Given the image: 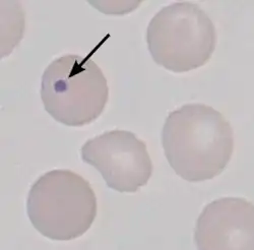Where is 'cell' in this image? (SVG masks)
Returning a JSON list of instances; mask_svg holds the SVG:
<instances>
[{
    "label": "cell",
    "mask_w": 254,
    "mask_h": 250,
    "mask_svg": "<svg viewBox=\"0 0 254 250\" xmlns=\"http://www.w3.org/2000/svg\"><path fill=\"white\" fill-rule=\"evenodd\" d=\"M162 144L177 175L189 182L219 176L234 151V132L224 115L204 104H186L168 115Z\"/></svg>",
    "instance_id": "obj_1"
},
{
    "label": "cell",
    "mask_w": 254,
    "mask_h": 250,
    "mask_svg": "<svg viewBox=\"0 0 254 250\" xmlns=\"http://www.w3.org/2000/svg\"><path fill=\"white\" fill-rule=\"evenodd\" d=\"M98 211L91 184L70 170H52L32 185L27 212L36 230L46 238L69 241L92 227Z\"/></svg>",
    "instance_id": "obj_2"
},
{
    "label": "cell",
    "mask_w": 254,
    "mask_h": 250,
    "mask_svg": "<svg viewBox=\"0 0 254 250\" xmlns=\"http://www.w3.org/2000/svg\"><path fill=\"white\" fill-rule=\"evenodd\" d=\"M41 99L57 122L79 127L103 113L109 99L108 82L90 57L66 54L53 60L42 75Z\"/></svg>",
    "instance_id": "obj_3"
},
{
    "label": "cell",
    "mask_w": 254,
    "mask_h": 250,
    "mask_svg": "<svg viewBox=\"0 0 254 250\" xmlns=\"http://www.w3.org/2000/svg\"><path fill=\"white\" fill-rule=\"evenodd\" d=\"M146 42L158 65L181 73L201 67L210 59L216 49L217 32L197 4L174 2L152 18Z\"/></svg>",
    "instance_id": "obj_4"
},
{
    "label": "cell",
    "mask_w": 254,
    "mask_h": 250,
    "mask_svg": "<svg viewBox=\"0 0 254 250\" xmlns=\"http://www.w3.org/2000/svg\"><path fill=\"white\" fill-rule=\"evenodd\" d=\"M80 153L82 161L95 167L107 186L119 192H136L153 173L145 142L127 130H111L89 139Z\"/></svg>",
    "instance_id": "obj_5"
},
{
    "label": "cell",
    "mask_w": 254,
    "mask_h": 250,
    "mask_svg": "<svg viewBox=\"0 0 254 250\" xmlns=\"http://www.w3.org/2000/svg\"><path fill=\"white\" fill-rule=\"evenodd\" d=\"M253 204L241 197L211 201L197 219L194 242L200 250H253Z\"/></svg>",
    "instance_id": "obj_6"
}]
</instances>
